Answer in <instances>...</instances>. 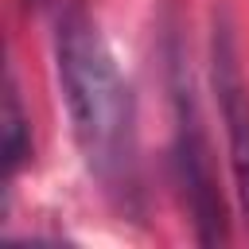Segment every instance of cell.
Returning <instances> with one entry per match:
<instances>
[{
    "instance_id": "cell-1",
    "label": "cell",
    "mask_w": 249,
    "mask_h": 249,
    "mask_svg": "<svg viewBox=\"0 0 249 249\" xmlns=\"http://www.w3.org/2000/svg\"><path fill=\"white\" fill-rule=\"evenodd\" d=\"M54 62H58L66 113L74 124V140L86 156V167L109 191H128L132 156H136L132 93L101 39L97 19L78 0H70L58 12Z\"/></svg>"
},
{
    "instance_id": "cell-4",
    "label": "cell",
    "mask_w": 249,
    "mask_h": 249,
    "mask_svg": "<svg viewBox=\"0 0 249 249\" xmlns=\"http://www.w3.org/2000/svg\"><path fill=\"white\" fill-rule=\"evenodd\" d=\"M0 132H4V171L12 179L19 171V163L27 160V152H31L27 113L19 105V89H16V78L12 74H8V86H4V124H0Z\"/></svg>"
},
{
    "instance_id": "cell-2",
    "label": "cell",
    "mask_w": 249,
    "mask_h": 249,
    "mask_svg": "<svg viewBox=\"0 0 249 249\" xmlns=\"http://www.w3.org/2000/svg\"><path fill=\"white\" fill-rule=\"evenodd\" d=\"M171 101H175V167H179V183L187 195V206L195 214L198 226V241L202 245H218L230 237L226 230V206L214 183V163H210V144L191 97V86L183 82L179 66H175V82H171Z\"/></svg>"
},
{
    "instance_id": "cell-3",
    "label": "cell",
    "mask_w": 249,
    "mask_h": 249,
    "mask_svg": "<svg viewBox=\"0 0 249 249\" xmlns=\"http://www.w3.org/2000/svg\"><path fill=\"white\" fill-rule=\"evenodd\" d=\"M214 93H218V113L226 124V144H230V171H233V191L237 206L249 222V86L241 78L237 47L230 27H214Z\"/></svg>"
}]
</instances>
